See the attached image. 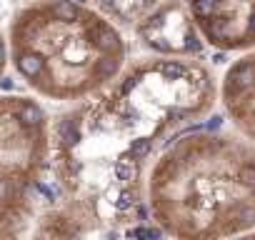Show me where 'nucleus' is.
<instances>
[{
	"instance_id": "1",
	"label": "nucleus",
	"mask_w": 255,
	"mask_h": 240,
	"mask_svg": "<svg viewBox=\"0 0 255 240\" xmlns=\"http://www.w3.org/2000/svg\"><path fill=\"white\" fill-rule=\"evenodd\" d=\"M218 95L213 70L193 55L128 60L108 88L50 120L53 200L33 235L68 238L135 223L155 145L205 118Z\"/></svg>"
},
{
	"instance_id": "2",
	"label": "nucleus",
	"mask_w": 255,
	"mask_h": 240,
	"mask_svg": "<svg viewBox=\"0 0 255 240\" xmlns=\"http://www.w3.org/2000/svg\"><path fill=\"white\" fill-rule=\"evenodd\" d=\"M145 200L158 230L180 240L255 230V143L240 130L180 135L150 165Z\"/></svg>"
},
{
	"instance_id": "3",
	"label": "nucleus",
	"mask_w": 255,
	"mask_h": 240,
	"mask_svg": "<svg viewBox=\"0 0 255 240\" xmlns=\"http://www.w3.org/2000/svg\"><path fill=\"white\" fill-rule=\"evenodd\" d=\"M8 60L45 100L80 103L108 88L128 63L110 18L78 0H30L8 23Z\"/></svg>"
},
{
	"instance_id": "4",
	"label": "nucleus",
	"mask_w": 255,
	"mask_h": 240,
	"mask_svg": "<svg viewBox=\"0 0 255 240\" xmlns=\"http://www.w3.org/2000/svg\"><path fill=\"white\" fill-rule=\"evenodd\" d=\"M50 118L25 95H0V238L33 233L48 200Z\"/></svg>"
},
{
	"instance_id": "5",
	"label": "nucleus",
	"mask_w": 255,
	"mask_h": 240,
	"mask_svg": "<svg viewBox=\"0 0 255 240\" xmlns=\"http://www.w3.org/2000/svg\"><path fill=\"white\" fill-rule=\"evenodd\" d=\"M203 43L223 53L255 48V0H185Z\"/></svg>"
},
{
	"instance_id": "6",
	"label": "nucleus",
	"mask_w": 255,
	"mask_h": 240,
	"mask_svg": "<svg viewBox=\"0 0 255 240\" xmlns=\"http://www.w3.org/2000/svg\"><path fill=\"white\" fill-rule=\"evenodd\" d=\"M135 30L143 38V43L153 53H160V55H193V53H200L203 48V38L198 28L193 25V18L185 8V0H183V5L165 3Z\"/></svg>"
},
{
	"instance_id": "7",
	"label": "nucleus",
	"mask_w": 255,
	"mask_h": 240,
	"mask_svg": "<svg viewBox=\"0 0 255 240\" xmlns=\"http://www.w3.org/2000/svg\"><path fill=\"white\" fill-rule=\"evenodd\" d=\"M220 100L235 130L255 143V48L230 63L220 80Z\"/></svg>"
},
{
	"instance_id": "8",
	"label": "nucleus",
	"mask_w": 255,
	"mask_h": 240,
	"mask_svg": "<svg viewBox=\"0 0 255 240\" xmlns=\"http://www.w3.org/2000/svg\"><path fill=\"white\" fill-rule=\"evenodd\" d=\"M93 8L100 10L120 28H138L145 23L158 8H163L168 0H90Z\"/></svg>"
},
{
	"instance_id": "9",
	"label": "nucleus",
	"mask_w": 255,
	"mask_h": 240,
	"mask_svg": "<svg viewBox=\"0 0 255 240\" xmlns=\"http://www.w3.org/2000/svg\"><path fill=\"white\" fill-rule=\"evenodd\" d=\"M5 65H8V45H5L3 30H0V78H3V73H5Z\"/></svg>"
}]
</instances>
